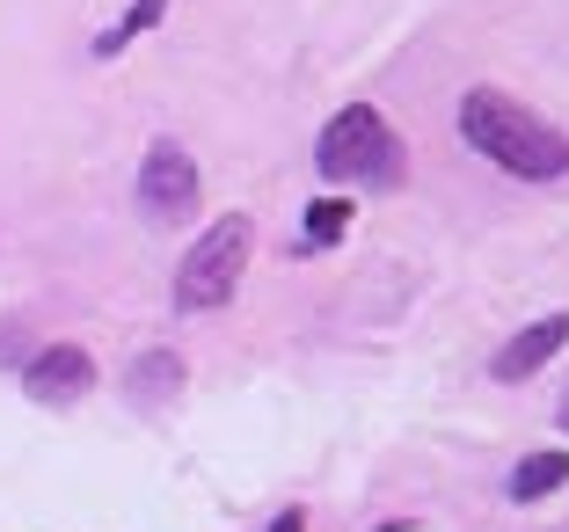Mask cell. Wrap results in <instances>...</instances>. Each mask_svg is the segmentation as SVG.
Masks as SVG:
<instances>
[{"label": "cell", "mask_w": 569, "mask_h": 532, "mask_svg": "<svg viewBox=\"0 0 569 532\" xmlns=\"http://www.w3.org/2000/svg\"><path fill=\"white\" fill-rule=\"evenodd\" d=\"M460 132H468V147L482 153V161L511 168V175H526V183L569 175V139L555 132L548 117H533L526 102H511L503 88H468V102H460Z\"/></svg>", "instance_id": "1"}, {"label": "cell", "mask_w": 569, "mask_h": 532, "mask_svg": "<svg viewBox=\"0 0 569 532\" xmlns=\"http://www.w3.org/2000/svg\"><path fill=\"white\" fill-rule=\"evenodd\" d=\"M315 168L329 183H402V139L387 132V117L372 102H351L321 124Z\"/></svg>", "instance_id": "2"}, {"label": "cell", "mask_w": 569, "mask_h": 532, "mask_svg": "<svg viewBox=\"0 0 569 532\" xmlns=\"http://www.w3.org/2000/svg\"><path fill=\"white\" fill-rule=\"evenodd\" d=\"M249 241H256V227L241 212L204 227V241L183 255V270H176V307H183V314H212V307L234 300L241 270H249Z\"/></svg>", "instance_id": "3"}, {"label": "cell", "mask_w": 569, "mask_h": 532, "mask_svg": "<svg viewBox=\"0 0 569 532\" xmlns=\"http://www.w3.org/2000/svg\"><path fill=\"white\" fill-rule=\"evenodd\" d=\"M139 204H147V219H161V227L198 212V161H190L176 139H153L147 147V161H139Z\"/></svg>", "instance_id": "4"}, {"label": "cell", "mask_w": 569, "mask_h": 532, "mask_svg": "<svg viewBox=\"0 0 569 532\" xmlns=\"http://www.w3.org/2000/svg\"><path fill=\"white\" fill-rule=\"evenodd\" d=\"M22 387H30L37 401H51V409H67V401H81L88 387H96V358L73 343H51L30 358V372H22Z\"/></svg>", "instance_id": "5"}, {"label": "cell", "mask_w": 569, "mask_h": 532, "mask_svg": "<svg viewBox=\"0 0 569 532\" xmlns=\"http://www.w3.org/2000/svg\"><path fill=\"white\" fill-rule=\"evenodd\" d=\"M562 343H569V314H540L533 329H519L511 343L497 350V358H489V372H497V380H533V372L548 365Z\"/></svg>", "instance_id": "6"}, {"label": "cell", "mask_w": 569, "mask_h": 532, "mask_svg": "<svg viewBox=\"0 0 569 532\" xmlns=\"http://www.w3.org/2000/svg\"><path fill=\"white\" fill-rule=\"evenodd\" d=\"M562 482H569V452H526V460L511 466V503H540Z\"/></svg>", "instance_id": "7"}, {"label": "cell", "mask_w": 569, "mask_h": 532, "mask_svg": "<svg viewBox=\"0 0 569 532\" xmlns=\"http://www.w3.org/2000/svg\"><path fill=\"white\" fill-rule=\"evenodd\" d=\"M161 16H168V0H132V8H124V22H118V30H102V37H96V59H118V51L132 44L139 30H153V22H161Z\"/></svg>", "instance_id": "8"}, {"label": "cell", "mask_w": 569, "mask_h": 532, "mask_svg": "<svg viewBox=\"0 0 569 532\" xmlns=\"http://www.w3.org/2000/svg\"><path fill=\"white\" fill-rule=\"evenodd\" d=\"M132 387L139 394H176V387H183V358H176V350H147V358H139L132 365Z\"/></svg>", "instance_id": "9"}, {"label": "cell", "mask_w": 569, "mask_h": 532, "mask_svg": "<svg viewBox=\"0 0 569 532\" xmlns=\"http://www.w3.org/2000/svg\"><path fill=\"white\" fill-rule=\"evenodd\" d=\"M351 233V204L343 198H315L307 204V249H329V241H343Z\"/></svg>", "instance_id": "10"}, {"label": "cell", "mask_w": 569, "mask_h": 532, "mask_svg": "<svg viewBox=\"0 0 569 532\" xmlns=\"http://www.w3.org/2000/svg\"><path fill=\"white\" fill-rule=\"evenodd\" d=\"M270 532H307V518H300V511H284V518H278Z\"/></svg>", "instance_id": "11"}, {"label": "cell", "mask_w": 569, "mask_h": 532, "mask_svg": "<svg viewBox=\"0 0 569 532\" xmlns=\"http://www.w3.org/2000/svg\"><path fill=\"white\" fill-rule=\"evenodd\" d=\"M555 423H562V431H569V394H562V409H555Z\"/></svg>", "instance_id": "12"}]
</instances>
